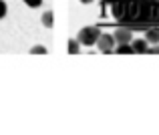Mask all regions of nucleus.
Here are the masks:
<instances>
[{
    "label": "nucleus",
    "mask_w": 159,
    "mask_h": 135,
    "mask_svg": "<svg viewBox=\"0 0 159 135\" xmlns=\"http://www.w3.org/2000/svg\"><path fill=\"white\" fill-rule=\"evenodd\" d=\"M111 6L113 18L133 30L159 24V0H117Z\"/></svg>",
    "instance_id": "obj_1"
},
{
    "label": "nucleus",
    "mask_w": 159,
    "mask_h": 135,
    "mask_svg": "<svg viewBox=\"0 0 159 135\" xmlns=\"http://www.w3.org/2000/svg\"><path fill=\"white\" fill-rule=\"evenodd\" d=\"M99 36H101V32H99V28L95 26H85L79 30L77 35V40L81 43V46H95L99 40Z\"/></svg>",
    "instance_id": "obj_2"
},
{
    "label": "nucleus",
    "mask_w": 159,
    "mask_h": 135,
    "mask_svg": "<svg viewBox=\"0 0 159 135\" xmlns=\"http://www.w3.org/2000/svg\"><path fill=\"white\" fill-rule=\"evenodd\" d=\"M113 36H115V43L117 44H127V43H131V40H133V28H129V26L117 28Z\"/></svg>",
    "instance_id": "obj_3"
},
{
    "label": "nucleus",
    "mask_w": 159,
    "mask_h": 135,
    "mask_svg": "<svg viewBox=\"0 0 159 135\" xmlns=\"http://www.w3.org/2000/svg\"><path fill=\"white\" fill-rule=\"evenodd\" d=\"M97 46H99L101 53H111L115 49V36L113 35H101L97 40Z\"/></svg>",
    "instance_id": "obj_4"
},
{
    "label": "nucleus",
    "mask_w": 159,
    "mask_h": 135,
    "mask_svg": "<svg viewBox=\"0 0 159 135\" xmlns=\"http://www.w3.org/2000/svg\"><path fill=\"white\" fill-rule=\"evenodd\" d=\"M131 44H133V50H135V53H139V54H147L149 53V43L145 39H133L131 40Z\"/></svg>",
    "instance_id": "obj_5"
},
{
    "label": "nucleus",
    "mask_w": 159,
    "mask_h": 135,
    "mask_svg": "<svg viewBox=\"0 0 159 135\" xmlns=\"http://www.w3.org/2000/svg\"><path fill=\"white\" fill-rule=\"evenodd\" d=\"M145 40H147L149 44H159V28L157 26L145 28Z\"/></svg>",
    "instance_id": "obj_6"
},
{
    "label": "nucleus",
    "mask_w": 159,
    "mask_h": 135,
    "mask_svg": "<svg viewBox=\"0 0 159 135\" xmlns=\"http://www.w3.org/2000/svg\"><path fill=\"white\" fill-rule=\"evenodd\" d=\"M66 53H69V54H79V53H81V43H79L77 39H70V40H69V49H66Z\"/></svg>",
    "instance_id": "obj_7"
},
{
    "label": "nucleus",
    "mask_w": 159,
    "mask_h": 135,
    "mask_svg": "<svg viewBox=\"0 0 159 135\" xmlns=\"http://www.w3.org/2000/svg\"><path fill=\"white\" fill-rule=\"evenodd\" d=\"M43 26H47V28H52V24H54V16H52V12L51 10H47V12H43Z\"/></svg>",
    "instance_id": "obj_8"
},
{
    "label": "nucleus",
    "mask_w": 159,
    "mask_h": 135,
    "mask_svg": "<svg viewBox=\"0 0 159 135\" xmlns=\"http://www.w3.org/2000/svg\"><path fill=\"white\" fill-rule=\"evenodd\" d=\"M115 53H117V54H133L135 50H133V44H131V43H127V44H119V46L115 49Z\"/></svg>",
    "instance_id": "obj_9"
},
{
    "label": "nucleus",
    "mask_w": 159,
    "mask_h": 135,
    "mask_svg": "<svg viewBox=\"0 0 159 135\" xmlns=\"http://www.w3.org/2000/svg\"><path fill=\"white\" fill-rule=\"evenodd\" d=\"M26 6H30V8H39V6H43V0H22Z\"/></svg>",
    "instance_id": "obj_10"
},
{
    "label": "nucleus",
    "mask_w": 159,
    "mask_h": 135,
    "mask_svg": "<svg viewBox=\"0 0 159 135\" xmlns=\"http://www.w3.org/2000/svg\"><path fill=\"white\" fill-rule=\"evenodd\" d=\"M48 50L44 49V46H32L30 49V54H47Z\"/></svg>",
    "instance_id": "obj_11"
},
{
    "label": "nucleus",
    "mask_w": 159,
    "mask_h": 135,
    "mask_svg": "<svg viewBox=\"0 0 159 135\" xmlns=\"http://www.w3.org/2000/svg\"><path fill=\"white\" fill-rule=\"evenodd\" d=\"M6 12H8V6H6V2L4 0H0V20L6 16Z\"/></svg>",
    "instance_id": "obj_12"
},
{
    "label": "nucleus",
    "mask_w": 159,
    "mask_h": 135,
    "mask_svg": "<svg viewBox=\"0 0 159 135\" xmlns=\"http://www.w3.org/2000/svg\"><path fill=\"white\" fill-rule=\"evenodd\" d=\"M149 54H159V44L153 46V49H149Z\"/></svg>",
    "instance_id": "obj_13"
},
{
    "label": "nucleus",
    "mask_w": 159,
    "mask_h": 135,
    "mask_svg": "<svg viewBox=\"0 0 159 135\" xmlns=\"http://www.w3.org/2000/svg\"><path fill=\"white\" fill-rule=\"evenodd\" d=\"M101 2H105V4H115L117 0H101Z\"/></svg>",
    "instance_id": "obj_14"
},
{
    "label": "nucleus",
    "mask_w": 159,
    "mask_h": 135,
    "mask_svg": "<svg viewBox=\"0 0 159 135\" xmlns=\"http://www.w3.org/2000/svg\"><path fill=\"white\" fill-rule=\"evenodd\" d=\"M79 2H83V4H91L93 0H79Z\"/></svg>",
    "instance_id": "obj_15"
}]
</instances>
